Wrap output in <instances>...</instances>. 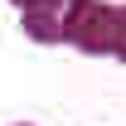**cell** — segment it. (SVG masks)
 Returning a JSON list of instances; mask_svg holds the SVG:
<instances>
[{"instance_id":"1","label":"cell","mask_w":126,"mask_h":126,"mask_svg":"<svg viewBox=\"0 0 126 126\" xmlns=\"http://www.w3.org/2000/svg\"><path fill=\"white\" fill-rule=\"evenodd\" d=\"M78 10H82V0H34L24 10V24L34 39H63V34H73Z\"/></svg>"}]
</instances>
